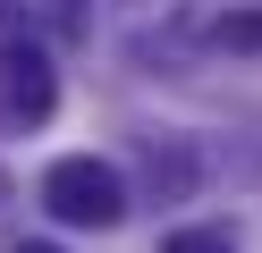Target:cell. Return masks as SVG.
I'll return each mask as SVG.
<instances>
[{
	"label": "cell",
	"instance_id": "cell-7",
	"mask_svg": "<svg viewBox=\"0 0 262 253\" xmlns=\"http://www.w3.org/2000/svg\"><path fill=\"white\" fill-rule=\"evenodd\" d=\"M0 194H9V177H0Z\"/></svg>",
	"mask_w": 262,
	"mask_h": 253
},
{
	"label": "cell",
	"instance_id": "cell-1",
	"mask_svg": "<svg viewBox=\"0 0 262 253\" xmlns=\"http://www.w3.org/2000/svg\"><path fill=\"white\" fill-rule=\"evenodd\" d=\"M42 211H51L59 228H119V219H127V177H119L110 160H93V152L51 160V177H42Z\"/></svg>",
	"mask_w": 262,
	"mask_h": 253
},
{
	"label": "cell",
	"instance_id": "cell-2",
	"mask_svg": "<svg viewBox=\"0 0 262 253\" xmlns=\"http://www.w3.org/2000/svg\"><path fill=\"white\" fill-rule=\"evenodd\" d=\"M0 101H9L17 118H51L59 84H51V59H42L34 42H17V51H0Z\"/></svg>",
	"mask_w": 262,
	"mask_h": 253
},
{
	"label": "cell",
	"instance_id": "cell-5",
	"mask_svg": "<svg viewBox=\"0 0 262 253\" xmlns=\"http://www.w3.org/2000/svg\"><path fill=\"white\" fill-rule=\"evenodd\" d=\"M26 42V9H17V0H0V51H17Z\"/></svg>",
	"mask_w": 262,
	"mask_h": 253
},
{
	"label": "cell",
	"instance_id": "cell-4",
	"mask_svg": "<svg viewBox=\"0 0 262 253\" xmlns=\"http://www.w3.org/2000/svg\"><path fill=\"white\" fill-rule=\"evenodd\" d=\"M161 253H237V228H178Z\"/></svg>",
	"mask_w": 262,
	"mask_h": 253
},
{
	"label": "cell",
	"instance_id": "cell-6",
	"mask_svg": "<svg viewBox=\"0 0 262 253\" xmlns=\"http://www.w3.org/2000/svg\"><path fill=\"white\" fill-rule=\"evenodd\" d=\"M17 253H59V245H17Z\"/></svg>",
	"mask_w": 262,
	"mask_h": 253
},
{
	"label": "cell",
	"instance_id": "cell-3",
	"mask_svg": "<svg viewBox=\"0 0 262 253\" xmlns=\"http://www.w3.org/2000/svg\"><path fill=\"white\" fill-rule=\"evenodd\" d=\"M211 51H262V9H237V17H211Z\"/></svg>",
	"mask_w": 262,
	"mask_h": 253
}]
</instances>
